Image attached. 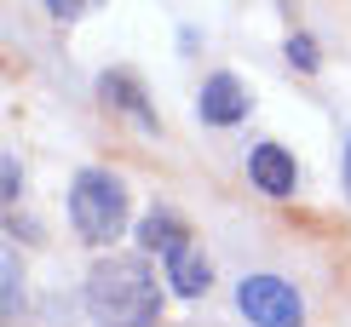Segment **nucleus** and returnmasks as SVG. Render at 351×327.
Listing matches in <instances>:
<instances>
[{"instance_id":"8","label":"nucleus","mask_w":351,"mask_h":327,"mask_svg":"<svg viewBox=\"0 0 351 327\" xmlns=\"http://www.w3.org/2000/svg\"><path fill=\"white\" fill-rule=\"evenodd\" d=\"M167 281H173V293H184V299H202L208 281H213V264L202 259L196 247H179V252L167 259Z\"/></svg>"},{"instance_id":"11","label":"nucleus","mask_w":351,"mask_h":327,"mask_svg":"<svg viewBox=\"0 0 351 327\" xmlns=\"http://www.w3.org/2000/svg\"><path fill=\"white\" fill-rule=\"evenodd\" d=\"M104 0H47V12L58 23H75V18H86V12H98Z\"/></svg>"},{"instance_id":"5","label":"nucleus","mask_w":351,"mask_h":327,"mask_svg":"<svg viewBox=\"0 0 351 327\" xmlns=\"http://www.w3.org/2000/svg\"><path fill=\"white\" fill-rule=\"evenodd\" d=\"M247 178H254L265 196H294V184H300L294 155H288L282 144H259V150L247 155Z\"/></svg>"},{"instance_id":"1","label":"nucleus","mask_w":351,"mask_h":327,"mask_svg":"<svg viewBox=\"0 0 351 327\" xmlns=\"http://www.w3.org/2000/svg\"><path fill=\"white\" fill-rule=\"evenodd\" d=\"M86 316L98 327H156L162 316V293H156V276L144 259H98L93 276H86Z\"/></svg>"},{"instance_id":"3","label":"nucleus","mask_w":351,"mask_h":327,"mask_svg":"<svg viewBox=\"0 0 351 327\" xmlns=\"http://www.w3.org/2000/svg\"><path fill=\"white\" fill-rule=\"evenodd\" d=\"M237 310L254 327H305V299L282 276H247L237 287Z\"/></svg>"},{"instance_id":"6","label":"nucleus","mask_w":351,"mask_h":327,"mask_svg":"<svg viewBox=\"0 0 351 327\" xmlns=\"http://www.w3.org/2000/svg\"><path fill=\"white\" fill-rule=\"evenodd\" d=\"M138 247H144V252H162V259H173L179 247H190V230H184V218H173L167 207H156V213L138 224Z\"/></svg>"},{"instance_id":"12","label":"nucleus","mask_w":351,"mask_h":327,"mask_svg":"<svg viewBox=\"0 0 351 327\" xmlns=\"http://www.w3.org/2000/svg\"><path fill=\"white\" fill-rule=\"evenodd\" d=\"M18 189H23L18 155H0V196H6V207H18Z\"/></svg>"},{"instance_id":"4","label":"nucleus","mask_w":351,"mask_h":327,"mask_svg":"<svg viewBox=\"0 0 351 327\" xmlns=\"http://www.w3.org/2000/svg\"><path fill=\"white\" fill-rule=\"evenodd\" d=\"M196 109H202V121L208 127H237L242 115H247V86L237 81V75H208L202 81V98H196Z\"/></svg>"},{"instance_id":"2","label":"nucleus","mask_w":351,"mask_h":327,"mask_svg":"<svg viewBox=\"0 0 351 327\" xmlns=\"http://www.w3.org/2000/svg\"><path fill=\"white\" fill-rule=\"evenodd\" d=\"M69 224H75L81 241L110 247L127 230V184L110 178V172H98V167L75 172V184H69Z\"/></svg>"},{"instance_id":"9","label":"nucleus","mask_w":351,"mask_h":327,"mask_svg":"<svg viewBox=\"0 0 351 327\" xmlns=\"http://www.w3.org/2000/svg\"><path fill=\"white\" fill-rule=\"evenodd\" d=\"M0 287H6V322L23 310V270H18V252L0 259Z\"/></svg>"},{"instance_id":"13","label":"nucleus","mask_w":351,"mask_h":327,"mask_svg":"<svg viewBox=\"0 0 351 327\" xmlns=\"http://www.w3.org/2000/svg\"><path fill=\"white\" fill-rule=\"evenodd\" d=\"M346 189H351V132H346Z\"/></svg>"},{"instance_id":"7","label":"nucleus","mask_w":351,"mask_h":327,"mask_svg":"<svg viewBox=\"0 0 351 327\" xmlns=\"http://www.w3.org/2000/svg\"><path fill=\"white\" fill-rule=\"evenodd\" d=\"M98 92H104V98L115 103V109H127V115H133V121H138L144 132H156V127H162V121H156V109H150V98L138 92V81H127L121 69H110V75L98 81Z\"/></svg>"},{"instance_id":"10","label":"nucleus","mask_w":351,"mask_h":327,"mask_svg":"<svg viewBox=\"0 0 351 327\" xmlns=\"http://www.w3.org/2000/svg\"><path fill=\"white\" fill-rule=\"evenodd\" d=\"M288 64H294V69H305V75H311V69H317V40L311 35H288Z\"/></svg>"}]
</instances>
